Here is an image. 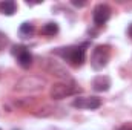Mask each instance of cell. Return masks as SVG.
Returning <instances> with one entry per match:
<instances>
[{
	"label": "cell",
	"mask_w": 132,
	"mask_h": 130,
	"mask_svg": "<svg viewBox=\"0 0 132 130\" xmlns=\"http://www.w3.org/2000/svg\"><path fill=\"white\" fill-rule=\"evenodd\" d=\"M86 46L88 44H81V46H69V48H60L59 51H55L59 55H62L66 61L74 67H80L86 60Z\"/></svg>",
	"instance_id": "6da1fadb"
},
{
	"label": "cell",
	"mask_w": 132,
	"mask_h": 130,
	"mask_svg": "<svg viewBox=\"0 0 132 130\" xmlns=\"http://www.w3.org/2000/svg\"><path fill=\"white\" fill-rule=\"evenodd\" d=\"M109 57H111V49L109 46H103L100 44L94 49L92 55H91V64L95 70H101L103 67H106L108 61H109Z\"/></svg>",
	"instance_id": "7a4b0ae2"
},
{
	"label": "cell",
	"mask_w": 132,
	"mask_h": 130,
	"mask_svg": "<svg viewBox=\"0 0 132 130\" xmlns=\"http://www.w3.org/2000/svg\"><path fill=\"white\" fill-rule=\"evenodd\" d=\"M77 90L78 89L74 87V84H69V83H57V84H52V87L49 90V97L52 98V99H63V98L75 94Z\"/></svg>",
	"instance_id": "3957f363"
},
{
	"label": "cell",
	"mask_w": 132,
	"mask_h": 130,
	"mask_svg": "<svg viewBox=\"0 0 132 130\" xmlns=\"http://www.w3.org/2000/svg\"><path fill=\"white\" fill-rule=\"evenodd\" d=\"M11 54L17 58V63L20 64V67H23V69L31 67V64H32V55H31V52L28 51L26 46H23V44L14 46Z\"/></svg>",
	"instance_id": "277c9868"
},
{
	"label": "cell",
	"mask_w": 132,
	"mask_h": 130,
	"mask_svg": "<svg viewBox=\"0 0 132 130\" xmlns=\"http://www.w3.org/2000/svg\"><path fill=\"white\" fill-rule=\"evenodd\" d=\"M72 106L75 109H89V110H94V109H98L101 106V99L97 97H78L72 101Z\"/></svg>",
	"instance_id": "5b68a950"
},
{
	"label": "cell",
	"mask_w": 132,
	"mask_h": 130,
	"mask_svg": "<svg viewBox=\"0 0 132 130\" xmlns=\"http://www.w3.org/2000/svg\"><path fill=\"white\" fill-rule=\"evenodd\" d=\"M111 17V8L104 3H100L94 8V12H92V18H94V23L97 26H103Z\"/></svg>",
	"instance_id": "8992f818"
},
{
	"label": "cell",
	"mask_w": 132,
	"mask_h": 130,
	"mask_svg": "<svg viewBox=\"0 0 132 130\" xmlns=\"http://www.w3.org/2000/svg\"><path fill=\"white\" fill-rule=\"evenodd\" d=\"M20 81H22V83H26L28 86L19 89V92H23V90H29V92H32V90H40V89H43V84H45V81H43L42 78H37V77H26V78H23V80H20Z\"/></svg>",
	"instance_id": "52a82bcc"
},
{
	"label": "cell",
	"mask_w": 132,
	"mask_h": 130,
	"mask_svg": "<svg viewBox=\"0 0 132 130\" xmlns=\"http://www.w3.org/2000/svg\"><path fill=\"white\" fill-rule=\"evenodd\" d=\"M92 87H94L97 92H106V90H109V87H111V80H109V77H106V75H98L97 78H94Z\"/></svg>",
	"instance_id": "ba28073f"
},
{
	"label": "cell",
	"mask_w": 132,
	"mask_h": 130,
	"mask_svg": "<svg viewBox=\"0 0 132 130\" xmlns=\"http://www.w3.org/2000/svg\"><path fill=\"white\" fill-rule=\"evenodd\" d=\"M15 9H17V5L12 0H5L0 3V12L5 15H12L15 12Z\"/></svg>",
	"instance_id": "9c48e42d"
},
{
	"label": "cell",
	"mask_w": 132,
	"mask_h": 130,
	"mask_svg": "<svg viewBox=\"0 0 132 130\" xmlns=\"http://www.w3.org/2000/svg\"><path fill=\"white\" fill-rule=\"evenodd\" d=\"M57 32H59V25L57 23H46L40 29L42 35H55Z\"/></svg>",
	"instance_id": "30bf717a"
},
{
	"label": "cell",
	"mask_w": 132,
	"mask_h": 130,
	"mask_svg": "<svg viewBox=\"0 0 132 130\" xmlns=\"http://www.w3.org/2000/svg\"><path fill=\"white\" fill-rule=\"evenodd\" d=\"M34 31H35V28H34V25H31V23H22L20 25V29H19V32H20V35L23 38H29L34 34Z\"/></svg>",
	"instance_id": "8fae6325"
},
{
	"label": "cell",
	"mask_w": 132,
	"mask_h": 130,
	"mask_svg": "<svg viewBox=\"0 0 132 130\" xmlns=\"http://www.w3.org/2000/svg\"><path fill=\"white\" fill-rule=\"evenodd\" d=\"M8 43H9L8 35H6L5 32H2V31H0V51H2V49H5V48L8 46Z\"/></svg>",
	"instance_id": "7c38bea8"
},
{
	"label": "cell",
	"mask_w": 132,
	"mask_h": 130,
	"mask_svg": "<svg viewBox=\"0 0 132 130\" xmlns=\"http://www.w3.org/2000/svg\"><path fill=\"white\" fill-rule=\"evenodd\" d=\"M72 5H75V6H85L86 2H77V0H72Z\"/></svg>",
	"instance_id": "4fadbf2b"
},
{
	"label": "cell",
	"mask_w": 132,
	"mask_h": 130,
	"mask_svg": "<svg viewBox=\"0 0 132 130\" xmlns=\"http://www.w3.org/2000/svg\"><path fill=\"white\" fill-rule=\"evenodd\" d=\"M128 32H129V35H131V37H132V25H131V26H129V29H128Z\"/></svg>",
	"instance_id": "5bb4252c"
},
{
	"label": "cell",
	"mask_w": 132,
	"mask_h": 130,
	"mask_svg": "<svg viewBox=\"0 0 132 130\" xmlns=\"http://www.w3.org/2000/svg\"><path fill=\"white\" fill-rule=\"evenodd\" d=\"M120 130H132L131 127H123V129H120Z\"/></svg>",
	"instance_id": "9a60e30c"
}]
</instances>
